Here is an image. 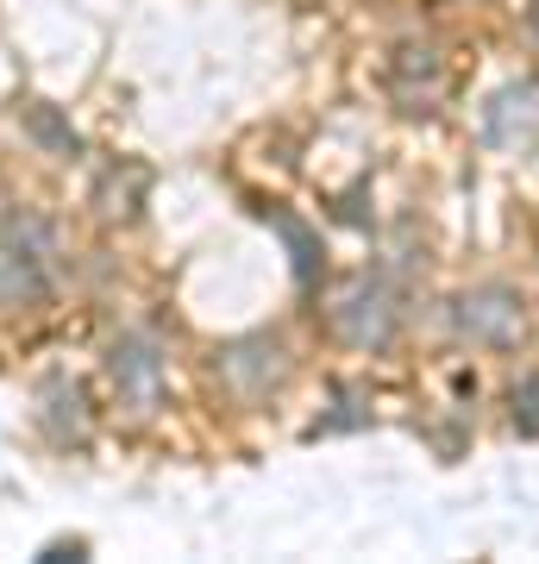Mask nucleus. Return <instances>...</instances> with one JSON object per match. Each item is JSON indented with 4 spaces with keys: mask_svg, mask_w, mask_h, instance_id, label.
Wrapping results in <instances>:
<instances>
[{
    "mask_svg": "<svg viewBox=\"0 0 539 564\" xmlns=\"http://www.w3.org/2000/svg\"><path fill=\"white\" fill-rule=\"evenodd\" d=\"M107 377H114V389H120V402L132 408V414H151L163 395V358L151 339H120L114 351H107Z\"/></svg>",
    "mask_w": 539,
    "mask_h": 564,
    "instance_id": "1",
    "label": "nucleus"
},
{
    "mask_svg": "<svg viewBox=\"0 0 539 564\" xmlns=\"http://www.w3.org/2000/svg\"><path fill=\"white\" fill-rule=\"evenodd\" d=\"M459 333L471 345H508L520 333V295L515 289H502V282H489V289H471L459 302Z\"/></svg>",
    "mask_w": 539,
    "mask_h": 564,
    "instance_id": "2",
    "label": "nucleus"
},
{
    "mask_svg": "<svg viewBox=\"0 0 539 564\" xmlns=\"http://www.w3.org/2000/svg\"><path fill=\"white\" fill-rule=\"evenodd\" d=\"M339 333L352 345H364V351H377V345H389V333H396V295L382 289V282H358L352 295L339 302Z\"/></svg>",
    "mask_w": 539,
    "mask_h": 564,
    "instance_id": "3",
    "label": "nucleus"
},
{
    "mask_svg": "<svg viewBox=\"0 0 539 564\" xmlns=\"http://www.w3.org/2000/svg\"><path fill=\"white\" fill-rule=\"evenodd\" d=\"M489 139L496 144H533L539 139V88H508L489 101Z\"/></svg>",
    "mask_w": 539,
    "mask_h": 564,
    "instance_id": "4",
    "label": "nucleus"
},
{
    "mask_svg": "<svg viewBox=\"0 0 539 564\" xmlns=\"http://www.w3.org/2000/svg\"><path fill=\"white\" fill-rule=\"evenodd\" d=\"M220 370H226V383L233 389H245V395H258L270 377H277V345H263V339H245V345H233L220 358Z\"/></svg>",
    "mask_w": 539,
    "mask_h": 564,
    "instance_id": "5",
    "label": "nucleus"
},
{
    "mask_svg": "<svg viewBox=\"0 0 539 564\" xmlns=\"http://www.w3.org/2000/svg\"><path fill=\"white\" fill-rule=\"evenodd\" d=\"M39 295H44L39 258H25V251H0V307L39 302Z\"/></svg>",
    "mask_w": 539,
    "mask_h": 564,
    "instance_id": "6",
    "label": "nucleus"
},
{
    "mask_svg": "<svg viewBox=\"0 0 539 564\" xmlns=\"http://www.w3.org/2000/svg\"><path fill=\"white\" fill-rule=\"evenodd\" d=\"M25 132H32L39 144H51L57 158H69V151H76V132H69V126H63L51 107H32V113H25Z\"/></svg>",
    "mask_w": 539,
    "mask_h": 564,
    "instance_id": "7",
    "label": "nucleus"
},
{
    "mask_svg": "<svg viewBox=\"0 0 539 564\" xmlns=\"http://www.w3.org/2000/svg\"><path fill=\"white\" fill-rule=\"evenodd\" d=\"M515 426L527 440H539V377H527V383L515 389Z\"/></svg>",
    "mask_w": 539,
    "mask_h": 564,
    "instance_id": "8",
    "label": "nucleus"
}]
</instances>
